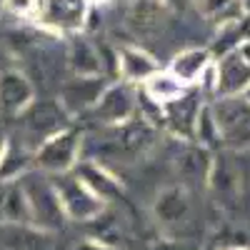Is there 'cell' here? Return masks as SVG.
Here are the masks:
<instances>
[{"label": "cell", "instance_id": "obj_18", "mask_svg": "<svg viewBox=\"0 0 250 250\" xmlns=\"http://www.w3.org/2000/svg\"><path fill=\"white\" fill-rule=\"evenodd\" d=\"M213 155L205 145H190L180 158H178V170H180V178L188 183V185H208L210 180V173H213ZM185 185V188H188Z\"/></svg>", "mask_w": 250, "mask_h": 250}, {"label": "cell", "instance_id": "obj_30", "mask_svg": "<svg viewBox=\"0 0 250 250\" xmlns=\"http://www.w3.org/2000/svg\"><path fill=\"white\" fill-rule=\"evenodd\" d=\"M88 3H90V5H93V3H95V5H105V3H110V0H88Z\"/></svg>", "mask_w": 250, "mask_h": 250}, {"label": "cell", "instance_id": "obj_13", "mask_svg": "<svg viewBox=\"0 0 250 250\" xmlns=\"http://www.w3.org/2000/svg\"><path fill=\"white\" fill-rule=\"evenodd\" d=\"M200 100L188 90L183 98L168 103V105L160 108V118L175 135H183L188 140H193V130H195V118L200 113Z\"/></svg>", "mask_w": 250, "mask_h": 250}, {"label": "cell", "instance_id": "obj_6", "mask_svg": "<svg viewBox=\"0 0 250 250\" xmlns=\"http://www.w3.org/2000/svg\"><path fill=\"white\" fill-rule=\"evenodd\" d=\"M215 68V88L213 93L218 98L223 95H243L250 88V38L240 40L238 45L225 50Z\"/></svg>", "mask_w": 250, "mask_h": 250}, {"label": "cell", "instance_id": "obj_28", "mask_svg": "<svg viewBox=\"0 0 250 250\" xmlns=\"http://www.w3.org/2000/svg\"><path fill=\"white\" fill-rule=\"evenodd\" d=\"M5 148H8V140H5V135H3V130H0V158H3V153H5Z\"/></svg>", "mask_w": 250, "mask_h": 250}, {"label": "cell", "instance_id": "obj_12", "mask_svg": "<svg viewBox=\"0 0 250 250\" xmlns=\"http://www.w3.org/2000/svg\"><path fill=\"white\" fill-rule=\"evenodd\" d=\"M160 70V62L138 45L118 48V78L125 83H145L150 75Z\"/></svg>", "mask_w": 250, "mask_h": 250}, {"label": "cell", "instance_id": "obj_26", "mask_svg": "<svg viewBox=\"0 0 250 250\" xmlns=\"http://www.w3.org/2000/svg\"><path fill=\"white\" fill-rule=\"evenodd\" d=\"M5 8H10L13 13L30 15L33 13V0H5Z\"/></svg>", "mask_w": 250, "mask_h": 250}, {"label": "cell", "instance_id": "obj_31", "mask_svg": "<svg viewBox=\"0 0 250 250\" xmlns=\"http://www.w3.org/2000/svg\"><path fill=\"white\" fill-rule=\"evenodd\" d=\"M3 8H5V0H0V13H3Z\"/></svg>", "mask_w": 250, "mask_h": 250}, {"label": "cell", "instance_id": "obj_32", "mask_svg": "<svg viewBox=\"0 0 250 250\" xmlns=\"http://www.w3.org/2000/svg\"><path fill=\"white\" fill-rule=\"evenodd\" d=\"M243 95H245V98H248V100H250V88H248V90H245V93H243Z\"/></svg>", "mask_w": 250, "mask_h": 250}, {"label": "cell", "instance_id": "obj_19", "mask_svg": "<svg viewBox=\"0 0 250 250\" xmlns=\"http://www.w3.org/2000/svg\"><path fill=\"white\" fill-rule=\"evenodd\" d=\"M170 18L168 0H138L130 10V28L138 35H153L163 28V23Z\"/></svg>", "mask_w": 250, "mask_h": 250}, {"label": "cell", "instance_id": "obj_24", "mask_svg": "<svg viewBox=\"0 0 250 250\" xmlns=\"http://www.w3.org/2000/svg\"><path fill=\"white\" fill-rule=\"evenodd\" d=\"M208 188H210V190L218 195V203L230 205L240 195V178H238L233 165L215 163L213 165V173H210V180H208Z\"/></svg>", "mask_w": 250, "mask_h": 250}, {"label": "cell", "instance_id": "obj_10", "mask_svg": "<svg viewBox=\"0 0 250 250\" xmlns=\"http://www.w3.org/2000/svg\"><path fill=\"white\" fill-rule=\"evenodd\" d=\"M135 108H138V103H135V93H133V83L120 80L103 90V95L93 105L90 115L103 125H118L125 120H133Z\"/></svg>", "mask_w": 250, "mask_h": 250}, {"label": "cell", "instance_id": "obj_16", "mask_svg": "<svg viewBox=\"0 0 250 250\" xmlns=\"http://www.w3.org/2000/svg\"><path fill=\"white\" fill-rule=\"evenodd\" d=\"M80 180L85 183L90 190L103 200V203H108V200H115V198H123V185L115 175L108 173V168L103 165L100 160H78V165L73 168Z\"/></svg>", "mask_w": 250, "mask_h": 250}, {"label": "cell", "instance_id": "obj_4", "mask_svg": "<svg viewBox=\"0 0 250 250\" xmlns=\"http://www.w3.org/2000/svg\"><path fill=\"white\" fill-rule=\"evenodd\" d=\"M88 13H90L88 0H33L30 18L50 33L75 35L85 28Z\"/></svg>", "mask_w": 250, "mask_h": 250}, {"label": "cell", "instance_id": "obj_15", "mask_svg": "<svg viewBox=\"0 0 250 250\" xmlns=\"http://www.w3.org/2000/svg\"><path fill=\"white\" fill-rule=\"evenodd\" d=\"M210 65H213L210 50H205V48H185L170 60L168 73H173L183 85L193 88V85H200L203 75L210 70Z\"/></svg>", "mask_w": 250, "mask_h": 250}, {"label": "cell", "instance_id": "obj_7", "mask_svg": "<svg viewBox=\"0 0 250 250\" xmlns=\"http://www.w3.org/2000/svg\"><path fill=\"white\" fill-rule=\"evenodd\" d=\"M80 150H83V138H80V133L65 128V130L55 133L53 138H48V140L35 150V165H38L40 170L50 173V175L68 173V170H73L75 165H78Z\"/></svg>", "mask_w": 250, "mask_h": 250}, {"label": "cell", "instance_id": "obj_2", "mask_svg": "<svg viewBox=\"0 0 250 250\" xmlns=\"http://www.w3.org/2000/svg\"><path fill=\"white\" fill-rule=\"evenodd\" d=\"M23 185V193L28 200V210H30V223L40 230H58L65 223V213L62 205L58 200V193L53 188V180L35 175V173H25L18 178Z\"/></svg>", "mask_w": 250, "mask_h": 250}, {"label": "cell", "instance_id": "obj_23", "mask_svg": "<svg viewBox=\"0 0 250 250\" xmlns=\"http://www.w3.org/2000/svg\"><path fill=\"white\" fill-rule=\"evenodd\" d=\"M68 58H70V68L75 75H103L98 45L88 43L85 38H73Z\"/></svg>", "mask_w": 250, "mask_h": 250}, {"label": "cell", "instance_id": "obj_17", "mask_svg": "<svg viewBox=\"0 0 250 250\" xmlns=\"http://www.w3.org/2000/svg\"><path fill=\"white\" fill-rule=\"evenodd\" d=\"M0 223L3 225H33L28 200L20 180H0Z\"/></svg>", "mask_w": 250, "mask_h": 250}, {"label": "cell", "instance_id": "obj_20", "mask_svg": "<svg viewBox=\"0 0 250 250\" xmlns=\"http://www.w3.org/2000/svg\"><path fill=\"white\" fill-rule=\"evenodd\" d=\"M188 90H190V88L183 85V83H180L173 73H168V70H158L155 75H150L148 80L143 83L145 98L153 100L158 108H163V105H168V103L183 98Z\"/></svg>", "mask_w": 250, "mask_h": 250}, {"label": "cell", "instance_id": "obj_25", "mask_svg": "<svg viewBox=\"0 0 250 250\" xmlns=\"http://www.w3.org/2000/svg\"><path fill=\"white\" fill-rule=\"evenodd\" d=\"M150 250H200V245H195L190 240H183V238H163V240L153 243Z\"/></svg>", "mask_w": 250, "mask_h": 250}, {"label": "cell", "instance_id": "obj_8", "mask_svg": "<svg viewBox=\"0 0 250 250\" xmlns=\"http://www.w3.org/2000/svg\"><path fill=\"white\" fill-rule=\"evenodd\" d=\"M65 118H68V113L62 110L60 103H50V100H45V103H30V105L20 113L23 130H25V135L33 140L35 150H38L48 138H53L55 133H60V130L68 128Z\"/></svg>", "mask_w": 250, "mask_h": 250}, {"label": "cell", "instance_id": "obj_1", "mask_svg": "<svg viewBox=\"0 0 250 250\" xmlns=\"http://www.w3.org/2000/svg\"><path fill=\"white\" fill-rule=\"evenodd\" d=\"M220 143L230 150H250V100L245 95H223L210 105Z\"/></svg>", "mask_w": 250, "mask_h": 250}, {"label": "cell", "instance_id": "obj_3", "mask_svg": "<svg viewBox=\"0 0 250 250\" xmlns=\"http://www.w3.org/2000/svg\"><path fill=\"white\" fill-rule=\"evenodd\" d=\"M53 188H55L58 200L62 205V213H65L68 220L90 223L93 218H98L103 210H105V203L80 180V175L75 170L58 173L53 178Z\"/></svg>", "mask_w": 250, "mask_h": 250}, {"label": "cell", "instance_id": "obj_29", "mask_svg": "<svg viewBox=\"0 0 250 250\" xmlns=\"http://www.w3.org/2000/svg\"><path fill=\"white\" fill-rule=\"evenodd\" d=\"M223 250H250L248 245H233V248H223Z\"/></svg>", "mask_w": 250, "mask_h": 250}, {"label": "cell", "instance_id": "obj_5", "mask_svg": "<svg viewBox=\"0 0 250 250\" xmlns=\"http://www.w3.org/2000/svg\"><path fill=\"white\" fill-rule=\"evenodd\" d=\"M108 128L110 130L105 133V140H103V153L120 163H133L138 155H143L150 148L155 138V130L143 118L108 125Z\"/></svg>", "mask_w": 250, "mask_h": 250}, {"label": "cell", "instance_id": "obj_21", "mask_svg": "<svg viewBox=\"0 0 250 250\" xmlns=\"http://www.w3.org/2000/svg\"><path fill=\"white\" fill-rule=\"evenodd\" d=\"M5 248L8 250H50V233L35 225H5Z\"/></svg>", "mask_w": 250, "mask_h": 250}, {"label": "cell", "instance_id": "obj_9", "mask_svg": "<svg viewBox=\"0 0 250 250\" xmlns=\"http://www.w3.org/2000/svg\"><path fill=\"white\" fill-rule=\"evenodd\" d=\"M190 193L185 185H168L155 195L153 203V218L170 238H178L175 233L188 223L190 218Z\"/></svg>", "mask_w": 250, "mask_h": 250}, {"label": "cell", "instance_id": "obj_14", "mask_svg": "<svg viewBox=\"0 0 250 250\" xmlns=\"http://www.w3.org/2000/svg\"><path fill=\"white\" fill-rule=\"evenodd\" d=\"M30 103H33V85L23 73L18 70L0 73V113L20 115Z\"/></svg>", "mask_w": 250, "mask_h": 250}, {"label": "cell", "instance_id": "obj_27", "mask_svg": "<svg viewBox=\"0 0 250 250\" xmlns=\"http://www.w3.org/2000/svg\"><path fill=\"white\" fill-rule=\"evenodd\" d=\"M73 250H115V248H108V245H103V243H98V240H83V243H78Z\"/></svg>", "mask_w": 250, "mask_h": 250}, {"label": "cell", "instance_id": "obj_11", "mask_svg": "<svg viewBox=\"0 0 250 250\" xmlns=\"http://www.w3.org/2000/svg\"><path fill=\"white\" fill-rule=\"evenodd\" d=\"M108 85L110 83L105 80V75H75V78L62 83L58 103L62 105V110H65L68 115L90 113Z\"/></svg>", "mask_w": 250, "mask_h": 250}, {"label": "cell", "instance_id": "obj_22", "mask_svg": "<svg viewBox=\"0 0 250 250\" xmlns=\"http://www.w3.org/2000/svg\"><path fill=\"white\" fill-rule=\"evenodd\" d=\"M200 13L205 20L215 25H240V20L248 15L243 0H200Z\"/></svg>", "mask_w": 250, "mask_h": 250}]
</instances>
